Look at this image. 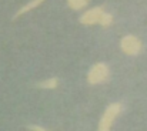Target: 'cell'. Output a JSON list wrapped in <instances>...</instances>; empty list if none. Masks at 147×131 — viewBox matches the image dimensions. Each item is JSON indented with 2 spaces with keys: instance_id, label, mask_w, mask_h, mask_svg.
Masks as SVG:
<instances>
[{
  "instance_id": "1",
  "label": "cell",
  "mask_w": 147,
  "mask_h": 131,
  "mask_svg": "<svg viewBox=\"0 0 147 131\" xmlns=\"http://www.w3.org/2000/svg\"><path fill=\"white\" fill-rule=\"evenodd\" d=\"M80 23L84 26L101 24L103 27H109L113 23V16L106 13L103 7H93L80 17Z\"/></svg>"
},
{
  "instance_id": "2",
  "label": "cell",
  "mask_w": 147,
  "mask_h": 131,
  "mask_svg": "<svg viewBox=\"0 0 147 131\" xmlns=\"http://www.w3.org/2000/svg\"><path fill=\"white\" fill-rule=\"evenodd\" d=\"M121 113V104L120 103H113L110 104L106 111L103 113V117L98 121V128L97 131H110L113 123L116 121L117 116Z\"/></svg>"
},
{
  "instance_id": "3",
  "label": "cell",
  "mask_w": 147,
  "mask_h": 131,
  "mask_svg": "<svg viewBox=\"0 0 147 131\" xmlns=\"http://www.w3.org/2000/svg\"><path fill=\"white\" fill-rule=\"evenodd\" d=\"M109 79H110V70H109L107 64H104V63L94 64L90 69L89 74H87V81L92 86H94V84H103Z\"/></svg>"
},
{
  "instance_id": "4",
  "label": "cell",
  "mask_w": 147,
  "mask_h": 131,
  "mask_svg": "<svg viewBox=\"0 0 147 131\" xmlns=\"http://www.w3.org/2000/svg\"><path fill=\"white\" fill-rule=\"evenodd\" d=\"M120 48L124 54L127 56H136L137 53H140L142 50V42L136 37V36H131V34H127L121 39L120 42Z\"/></svg>"
},
{
  "instance_id": "5",
  "label": "cell",
  "mask_w": 147,
  "mask_h": 131,
  "mask_svg": "<svg viewBox=\"0 0 147 131\" xmlns=\"http://www.w3.org/2000/svg\"><path fill=\"white\" fill-rule=\"evenodd\" d=\"M43 1H45V0H32V1H29V3H27V4H24L22 9H19V11L14 14V17H13V19H17V17H20L22 14H24V13H27V11H30V10L36 9V7H37V6H40Z\"/></svg>"
},
{
  "instance_id": "6",
  "label": "cell",
  "mask_w": 147,
  "mask_h": 131,
  "mask_svg": "<svg viewBox=\"0 0 147 131\" xmlns=\"http://www.w3.org/2000/svg\"><path fill=\"white\" fill-rule=\"evenodd\" d=\"M67 4L73 10H80L89 4V0H67Z\"/></svg>"
},
{
  "instance_id": "7",
  "label": "cell",
  "mask_w": 147,
  "mask_h": 131,
  "mask_svg": "<svg viewBox=\"0 0 147 131\" xmlns=\"http://www.w3.org/2000/svg\"><path fill=\"white\" fill-rule=\"evenodd\" d=\"M59 84V80L57 79H49V80H45L42 83H39L37 86L40 88H56Z\"/></svg>"
},
{
  "instance_id": "8",
  "label": "cell",
  "mask_w": 147,
  "mask_h": 131,
  "mask_svg": "<svg viewBox=\"0 0 147 131\" xmlns=\"http://www.w3.org/2000/svg\"><path fill=\"white\" fill-rule=\"evenodd\" d=\"M29 130H32V131H47V130H45V128H42V127H39V126H29Z\"/></svg>"
}]
</instances>
